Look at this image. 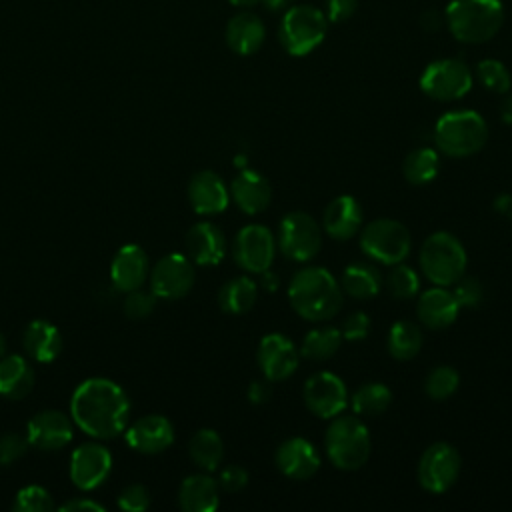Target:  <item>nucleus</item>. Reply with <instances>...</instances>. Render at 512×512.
I'll list each match as a JSON object with an SVG mask.
<instances>
[{"label":"nucleus","instance_id":"obj_1","mask_svg":"<svg viewBox=\"0 0 512 512\" xmlns=\"http://www.w3.org/2000/svg\"><path fill=\"white\" fill-rule=\"evenodd\" d=\"M70 414L76 426L94 438H112L126 428L130 402L108 378H88L72 394Z\"/></svg>","mask_w":512,"mask_h":512},{"label":"nucleus","instance_id":"obj_2","mask_svg":"<svg viewBox=\"0 0 512 512\" xmlns=\"http://www.w3.org/2000/svg\"><path fill=\"white\" fill-rule=\"evenodd\" d=\"M288 300L292 310L304 320H330L342 308V286L326 268L308 266L290 280Z\"/></svg>","mask_w":512,"mask_h":512},{"label":"nucleus","instance_id":"obj_3","mask_svg":"<svg viewBox=\"0 0 512 512\" xmlns=\"http://www.w3.org/2000/svg\"><path fill=\"white\" fill-rule=\"evenodd\" d=\"M504 22L500 0H452L444 10V24L464 44H482L498 34Z\"/></svg>","mask_w":512,"mask_h":512},{"label":"nucleus","instance_id":"obj_4","mask_svg":"<svg viewBox=\"0 0 512 512\" xmlns=\"http://www.w3.org/2000/svg\"><path fill=\"white\" fill-rule=\"evenodd\" d=\"M486 140V120L474 110L446 112L434 126V142L438 150L452 158H466L480 152Z\"/></svg>","mask_w":512,"mask_h":512},{"label":"nucleus","instance_id":"obj_5","mask_svg":"<svg viewBox=\"0 0 512 512\" xmlns=\"http://www.w3.org/2000/svg\"><path fill=\"white\" fill-rule=\"evenodd\" d=\"M326 454L338 470H358L370 456V434L356 416H334L324 438Z\"/></svg>","mask_w":512,"mask_h":512},{"label":"nucleus","instance_id":"obj_6","mask_svg":"<svg viewBox=\"0 0 512 512\" xmlns=\"http://www.w3.org/2000/svg\"><path fill=\"white\" fill-rule=\"evenodd\" d=\"M466 250L450 232L430 234L420 248V268L434 286H452L466 272Z\"/></svg>","mask_w":512,"mask_h":512},{"label":"nucleus","instance_id":"obj_7","mask_svg":"<svg viewBox=\"0 0 512 512\" xmlns=\"http://www.w3.org/2000/svg\"><path fill=\"white\" fill-rule=\"evenodd\" d=\"M326 28L328 18L322 10L308 4L290 6L282 16L278 38L290 56H306L320 46Z\"/></svg>","mask_w":512,"mask_h":512},{"label":"nucleus","instance_id":"obj_8","mask_svg":"<svg viewBox=\"0 0 512 512\" xmlns=\"http://www.w3.org/2000/svg\"><path fill=\"white\" fill-rule=\"evenodd\" d=\"M360 248L372 260L394 266L410 254V232L398 220L378 218L362 228Z\"/></svg>","mask_w":512,"mask_h":512},{"label":"nucleus","instance_id":"obj_9","mask_svg":"<svg viewBox=\"0 0 512 512\" xmlns=\"http://www.w3.org/2000/svg\"><path fill=\"white\" fill-rule=\"evenodd\" d=\"M278 246L286 258L308 262L322 248V230L310 214L300 210L288 212L278 226Z\"/></svg>","mask_w":512,"mask_h":512},{"label":"nucleus","instance_id":"obj_10","mask_svg":"<svg viewBox=\"0 0 512 512\" xmlns=\"http://www.w3.org/2000/svg\"><path fill=\"white\" fill-rule=\"evenodd\" d=\"M420 88L426 96L440 102L458 100L472 88V72L458 58H440L424 68Z\"/></svg>","mask_w":512,"mask_h":512},{"label":"nucleus","instance_id":"obj_11","mask_svg":"<svg viewBox=\"0 0 512 512\" xmlns=\"http://www.w3.org/2000/svg\"><path fill=\"white\" fill-rule=\"evenodd\" d=\"M460 464V454L452 444L434 442L420 456L418 484L430 494H442L458 480Z\"/></svg>","mask_w":512,"mask_h":512},{"label":"nucleus","instance_id":"obj_12","mask_svg":"<svg viewBox=\"0 0 512 512\" xmlns=\"http://www.w3.org/2000/svg\"><path fill=\"white\" fill-rule=\"evenodd\" d=\"M274 256L276 240L262 224H248L236 234L234 260L242 270L262 274L272 266Z\"/></svg>","mask_w":512,"mask_h":512},{"label":"nucleus","instance_id":"obj_13","mask_svg":"<svg viewBox=\"0 0 512 512\" xmlns=\"http://www.w3.org/2000/svg\"><path fill=\"white\" fill-rule=\"evenodd\" d=\"M306 408L318 418H334L348 404V390L340 376L332 372L312 374L302 390Z\"/></svg>","mask_w":512,"mask_h":512},{"label":"nucleus","instance_id":"obj_14","mask_svg":"<svg viewBox=\"0 0 512 512\" xmlns=\"http://www.w3.org/2000/svg\"><path fill=\"white\" fill-rule=\"evenodd\" d=\"M256 360L264 378H268L270 382H278V380L290 378L296 372L300 352L296 350L290 338H286L284 334L272 332L260 340L256 350Z\"/></svg>","mask_w":512,"mask_h":512},{"label":"nucleus","instance_id":"obj_15","mask_svg":"<svg viewBox=\"0 0 512 512\" xmlns=\"http://www.w3.org/2000/svg\"><path fill=\"white\" fill-rule=\"evenodd\" d=\"M152 292L166 300L182 298L194 286V266L184 254H166L150 274Z\"/></svg>","mask_w":512,"mask_h":512},{"label":"nucleus","instance_id":"obj_16","mask_svg":"<svg viewBox=\"0 0 512 512\" xmlns=\"http://www.w3.org/2000/svg\"><path fill=\"white\" fill-rule=\"evenodd\" d=\"M112 470V454L106 446L88 442L78 446L70 458V478L80 490H94Z\"/></svg>","mask_w":512,"mask_h":512},{"label":"nucleus","instance_id":"obj_17","mask_svg":"<svg viewBox=\"0 0 512 512\" xmlns=\"http://www.w3.org/2000/svg\"><path fill=\"white\" fill-rule=\"evenodd\" d=\"M278 470L290 480H308L320 468V454L312 442L294 436L284 440L274 454Z\"/></svg>","mask_w":512,"mask_h":512},{"label":"nucleus","instance_id":"obj_18","mask_svg":"<svg viewBox=\"0 0 512 512\" xmlns=\"http://www.w3.org/2000/svg\"><path fill=\"white\" fill-rule=\"evenodd\" d=\"M416 314L418 320L430 330H442L454 324L460 314V304L452 290H446V286H434L420 294Z\"/></svg>","mask_w":512,"mask_h":512},{"label":"nucleus","instance_id":"obj_19","mask_svg":"<svg viewBox=\"0 0 512 512\" xmlns=\"http://www.w3.org/2000/svg\"><path fill=\"white\" fill-rule=\"evenodd\" d=\"M126 442L130 448L142 454H158L174 442V428L168 418L150 414L136 420L128 432Z\"/></svg>","mask_w":512,"mask_h":512},{"label":"nucleus","instance_id":"obj_20","mask_svg":"<svg viewBox=\"0 0 512 512\" xmlns=\"http://www.w3.org/2000/svg\"><path fill=\"white\" fill-rule=\"evenodd\" d=\"M26 436L40 450H58L72 440V422L58 410H42L28 422Z\"/></svg>","mask_w":512,"mask_h":512},{"label":"nucleus","instance_id":"obj_21","mask_svg":"<svg viewBox=\"0 0 512 512\" xmlns=\"http://www.w3.org/2000/svg\"><path fill=\"white\" fill-rule=\"evenodd\" d=\"M188 198L198 214H220L230 202V192L216 172L202 170L192 176Z\"/></svg>","mask_w":512,"mask_h":512},{"label":"nucleus","instance_id":"obj_22","mask_svg":"<svg viewBox=\"0 0 512 512\" xmlns=\"http://www.w3.org/2000/svg\"><path fill=\"white\" fill-rule=\"evenodd\" d=\"M362 206L354 196L334 198L322 214V228L334 240H350L360 232L362 226Z\"/></svg>","mask_w":512,"mask_h":512},{"label":"nucleus","instance_id":"obj_23","mask_svg":"<svg viewBox=\"0 0 512 512\" xmlns=\"http://www.w3.org/2000/svg\"><path fill=\"white\" fill-rule=\"evenodd\" d=\"M232 200L244 214H260L270 206L272 188L270 182L256 170L240 172L230 186Z\"/></svg>","mask_w":512,"mask_h":512},{"label":"nucleus","instance_id":"obj_24","mask_svg":"<svg viewBox=\"0 0 512 512\" xmlns=\"http://www.w3.org/2000/svg\"><path fill=\"white\" fill-rule=\"evenodd\" d=\"M188 256L200 266H214L226 254L224 232L212 222H198L186 234Z\"/></svg>","mask_w":512,"mask_h":512},{"label":"nucleus","instance_id":"obj_25","mask_svg":"<svg viewBox=\"0 0 512 512\" xmlns=\"http://www.w3.org/2000/svg\"><path fill=\"white\" fill-rule=\"evenodd\" d=\"M148 276V258L138 244H126L118 250L110 266L112 284L120 292H130L142 288Z\"/></svg>","mask_w":512,"mask_h":512},{"label":"nucleus","instance_id":"obj_26","mask_svg":"<svg viewBox=\"0 0 512 512\" xmlns=\"http://www.w3.org/2000/svg\"><path fill=\"white\" fill-rule=\"evenodd\" d=\"M226 44L240 56H250L260 50L266 38L262 20L252 12H238L226 24Z\"/></svg>","mask_w":512,"mask_h":512},{"label":"nucleus","instance_id":"obj_27","mask_svg":"<svg viewBox=\"0 0 512 512\" xmlns=\"http://www.w3.org/2000/svg\"><path fill=\"white\" fill-rule=\"evenodd\" d=\"M180 508L186 512H214L218 508V482L208 474H192L178 490Z\"/></svg>","mask_w":512,"mask_h":512},{"label":"nucleus","instance_id":"obj_28","mask_svg":"<svg viewBox=\"0 0 512 512\" xmlns=\"http://www.w3.org/2000/svg\"><path fill=\"white\" fill-rule=\"evenodd\" d=\"M22 344L34 360L52 362L62 348V338L54 324L46 320H34L24 328Z\"/></svg>","mask_w":512,"mask_h":512},{"label":"nucleus","instance_id":"obj_29","mask_svg":"<svg viewBox=\"0 0 512 512\" xmlns=\"http://www.w3.org/2000/svg\"><path fill=\"white\" fill-rule=\"evenodd\" d=\"M34 386V372L22 356L0 358V394L10 400L24 398Z\"/></svg>","mask_w":512,"mask_h":512},{"label":"nucleus","instance_id":"obj_30","mask_svg":"<svg viewBox=\"0 0 512 512\" xmlns=\"http://www.w3.org/2000/svg\"><path fill=\"white\" fill-rule=\"evenodd\" d=\"M342 290L358 300L374 298L382 288L380 272L366 262H352L342 272Z\"/></svg>","mask_w":512,"mask_h":512},{"label":"nucleus","instance_id":"obj_31","mask_svg":"<svg viewBox=\"0 0 512 512\" xmlns=\"http://www.w3.org/2000/svg\"><path fill=\"white\" fill-rule=\"evenodd\" d=\"M258 298V286L248 276H236L228 280L218 292V304L228 314L248 312Z\"/></svg>","mask_w":512,"mask_h":512},{"label":"nucleus","instance_id":"obj_32","mask_svg":"<svg viewBox=\"0 0 512 512\" xmlns=\"http://www.w3.org/2000/svg\"><path fill=\"white\" fill-rule=\"evenodd\" d=\"M188 452L196 466L212 472L220 466L224 458V442L216 430L202 428L192 436L188 444Z\"/></svg>","mask_w":512,"mask_h":512},{"label":"nucleus","instance_id":"obj_33","mask_svg":"<svg viewBox=\"0 0 512 512\" xmlns=\"http://www.w3.org/2000/svg\"><path fill=\"white\" fill-rule=\"evenodd\" d=\"M342 340L344 338L340 334V328H336V326H318V328H312L304 336L302 346H300V354L306 360L324 362V360L332 358L338 352Z\"/></svg>","mask_w":512,"mask_h":512},{"label":"nucleus","instance_id":"obj_34","mask_svg":"<svg viewBox=\"0 0 512 512\" xmlns=\"http://www.w3.org/2000/svg\"><path fill=\"white\" fill-rule=\"evenodd\" d=\"M440 170V156L434 148L422 146L412 150L402 162L404 178L414 186H424L438 176Z\"/></svg>","mask_w":512,"mask_h":512},{"label":"nucleus","instance_id":"obj_35","mask_svg":"<svg viewBox=\"0 0 512 512\" xmlns=\"http://www.w3.org/2000/svg\"><path fill=\"white\" fill-rule=\"evenodd\" d=\"M388 352L396 360H412L422 348V330L410 320H398L388 332Z\"/></svg>","mask_w":512,"mask_h":512},{"label":"nucleus","instance_id":"obj_36","mask_svg":"<svg viewBox=\"0 0 512 512\" xmlns=\"http://www.w3.org/2000/svg\"><path fill=\"white\" fill-rule=\"evenodd\" d=\"M390 402H392V392L382 382H368L360 386L350 398L352 410L362 416H380L388 410Z\"/></svg>","mask_w":512,"mask_h":512},{"label":"nucleus","instance_id":"obj_37","mask_svg":"<svg viewBox=\"0 0 512 512\" xmlns=\"http://www.w3.org/2000/svg\"><path fill=\"white\" fill-rule=\"evenodd\" d=\"M460 386V374L452 366H436L428 372L424 380V392L428 398L442 402L450 398Z\"/></svg>","mask_w":512,"mask_h":512},{"label":"nucleus","instance_id":"obj_38","mask_svg":"<svg viewBox=\"0 0 512 512\" xmlns=\"http://www.w3.org/2000/svg\"><path fill=\"white\" fill-rule=\"evenodd\" d=\"M476 78L486 90L496 92V94H506L512 86L508 68L500 60H494V58H486L476 64Z\"/></svg>","mask_w":512,"mask_h":512},{"label":"nucleus","instance_id":"obj_39","mask_svg":"<svg viewBox=\"0 0 512 512\" xmlns=\"http://www.w3.org/2000/svg\"><path fill=\"white\" fill-rule=\"evenodd\" d=\"M386 286L396 300H410L420 292V278L410 266L400 262L394 264V268L388 272Z\"/></svg>","mask_w":512,"mask_h":512},{"label":"nucleus","instance_id":"obj_40","mask_svg":"<svg viewBox=\"0 0 512 512\" xmlns=\"http://www.w3.org/2000/svg\"><path fill=\"white\" fill-rule=\"evenodd\" d=\"M52 508V496L40 486H24L14 500V510L18 512H48Z\"/></svg>","mask_w":512,"mask_h":512},{"label":"nucleus","instance_id":"obj_41","mask_svg":"<svg viewBox=\"0 0 512 512\" xmlns=\"http://www.w3.org/2000/svg\"><path fill=\"white\" fill-rule=\"evenodd\" d=\"M452 294L456 296L460 308H478L484 300V286L474 276H462L454 284Z\"/></svg>","mask_w":512,"mask_h":512},{"label":"nucleus","instance_id":"obj_42","mask_svg":"<svg viewBox=\"0 0 512 512\" xmlns=\"http://www.w3.org/2000/svg\"><path fill=\"white\" fill-rule=\"evenodd\" d=\"M154 304H156V294L154 292H146V290H130L126 300H124V314L128 318H134V320H140V318H146L152 310H154Z\"/></svg>","mask_w":512,"mask_h":512},{"label":"nucleus","instance_id":"obj_43","mask_svg":"<svg viewBox=\"0 0 512 512\" xmlns=\"http://www.w3.org/2000/svg\"><path fill=\"white\" fill-rule=\"evenodd\" d=\"M118 506L126 512H142L150 506V494L142 484L126 486L118 496Z\"/></svg>","mask_w":512,"mask_h":512},{"label":"nucleus","instance_id":"obj_44","mask_svg":"<svg viewBox=\"0 0 512 512\" xmlns=\"http://www.w3.org/2000/svg\"><path fill=\"white\" fill-rule=\"evenodd\" d=\"M28 436H20L18 432H8L0 436V464L8 466L18 460L28 450Z\"/></svg>","mask_w":512,"mask_h":512},{"label":"nucleus","instance_id":"obj_45","mask_svg":"<svg viewBox=\"0 0 512 512\" xmlns=\"http://www.w3.org/2000/svg\"><path fill=\"white\" fill-rule=\"evenodd\" d=\"M370 332V316L366 312H352L344 318L342 326H340V334L344 340L356 342V340H364Z\"/></svg>","mask_w":512,"mask_h":512},{"label":"nucleus","instance_id":"obj_46","mask_svg":"<svg viewBox=\"0 0 512 512\" xmlns=\"http://www.w3.org/2000/svg\"><path fill=\"white\" fill-rule=\"evenodd\" d=\"M248 484V472L242 466L230 464L220 472L218 486H222L226 492H238Z\"/></svg>","mask_w":512,"mask_h":512},{"label":"nucleus","instance_id":"obj_47","mask_svg":"<svg viewBox=\"0 0 512 512\" xmlns=\"http://www.w3.org/2000/svg\"><path fill=\"white\" fill-rule=\"evenodd\" d=\"M358 0H326V18L330 22H344L356 12Z\"/></svg>","mask_w":512,"mask_h":512},{"label":"nucleus","instance_id":"obj_48","mask_svg":"<svg viewBox=\"0 0 512 512\" xmlns=\"http://www.w3.org/2000/svg\"><path fill=\"white\" fill-rule=\"evenodd\" d=\"M272 396V386H270V380H254L250 386H248V400L252 404H266Z\"/></svg>","mask_w":512,"mask_h":512},{"label":"nucleus","instance_id":"obj_49","mask_svg":"<svg viewBox=\"0 0 512 512\" xmlns=\"http://www.w3.org/2000/svg\"><path fill=\"white\" fill-rule=\"evenodd\" d=\"M442 22H444V16L438 12V10H426L422 16H420V24H422V28L426 30V32H436V30H440V26H442Z\"/></svg>","mask_w":512,"mask_h":512},{"label":"nucleus","instance_id":"obj_50","mask_svg":"<svg viewBox=\"0 0 512 512\" xmlns=\"http://www.w3.org/2000/svg\"><path fill=\"white\" fill-rule=\"evenodd\" d=\"M492 206H494V210H496L500 216L512 220V194H510V192L498 194V196L494 198V204H492Z\"/></svg>","mask_w":512,"mask_h":512},{"label":"nucleus","instance_id":"obj_51","mask_svg":"<svg viewBox=\"0 0 512 512\" xmlns=\"http://www.w3.org/2000/svg\"><path fill=\"white\" fill-rule=\"evenodd\" d=\"M60 510L64 512H70V510H92V512H102L104 510V506H100L98 502H94V500H70V502H66V504H62L60 506Z\"/></svg>","mask_w":512,"mask_h":512},{"label":"nucleus","instance_id":"obj_52","mask_svg":"<svg viewBox=\"0 0 512 512\" xmlns=\"http://www.w3.org/2000/svg\"><path fill=\"white\" fill-rule=\"evenodd\" d=\"M260 276H262V286H264L268 292H274V290L278 288L280 280H278V276H276L274 272H270V268L264 270Z\"/></svg>","mask_w":512,"mask_h":512},{"label":"nucleus","instance_id":"obj_53","mask_svg":"<svg viewBox=\"0 0 512 512\" xmlns=\"http://www.w3.org/2000/svg\"><path fill=\"white\" fill-rule=\"evenodd\" d=\"M500 118H502V122L512 126V94H508L502 100V104H500Z\"/></svg>","mask_w":512,"mask_h":512},{"label":"nucleus","instance_id":"obj_54","mask_svg":"<svg viewBox=\"0 0 512 512\" xmlns=\"http://www.w3.org/2000/svg\"><path fill=\"white\" fill-rule=\"evenodd\" d=\"M266 4L268 10H280V8H286L292 0H260Z\"/></svg>","mask_w":512,"mask_h":512},{"label":"nucleus","instance_id":"obj_55","mask_svg":"<svg viewBox=\"0 0 512 512\" xmlns=\"http://www.w3.org/2000/svg\"><path fill=\"white\" fill-rule=\"evenodd\" d=\"M232 6H238V8H248V6H254L258 4L260 0H228Z\"/></svg>","mask_w":512,"mask_h":512},{"label":"nucleus","instance_id":"obj_56","mask_svg":"<svg viewBox=\"0 0 512 512\" xmlns=\"http://www.w3.org/2000/svg\"><path fill=\"white\" fill-rule=\"evenodd\" d=\"M6 354V340H4V336L0 334V358Z\"/></svg>","mask_w":512,"mask_h":512}]
</instances>
